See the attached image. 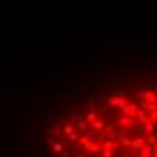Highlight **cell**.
Here are the masks:
<instances>
[{
    "label": "cell",
    "mask_w": 157,
    "mask_h": 157,
    "mask_svg": "<svg viewBox=\"0 0 157 157\" xmlns=\"http://www.w3.org/2000/svg\"><path fill=\"white\" fill-rule=\"evenodd\" d=\"M76 121H78V128L81 132H87V130H89V123L85 121V116H83V114H79L78 117H76Z\"/></svg>",
    "instance_id": "obj_1"
},
{
    "label": "cell",
    "mask_w": 157,
    "mask_h": 157,
    "mask_svg": "<svg viewBox=\"0 0 157 157\" xmlns=\"http://www.w3.org/2000/svg\"><path fill=\"white\" fill-rule=\"evenodd\" d=\"M144 139H143V137H136V139H134V141H132V148H134V150H139V152H141L143 148H144Z\"/></svg>",
    "instance_id": "obj_2"
},
{
    "label": "cell",
    "mask_w": 157,
    "mask_h": 157,
    "mask_svg": "<svg viewBox=\"0 0 157 157\" xmlns=\"http://www.w3.org/2000/svg\"><path fill=\"white\" fill-rule=\"evenodd\" d=\"M136 109H137V105L136 103H130V105H126L125 109H121V112L126 114V116H134L136 114Z\"/></svg>",
    "instance_id": "obj_3"
},
{
    "label": "cell",
    "mask_w": 157,
    "mask_h": 157,
    "mask_svg": "<svg viewBox=\"0 0 157 157\" xmlns=\"http://www.w3.org/2000/svg\"><path fill=\"white\" fill-rule=\"evenodd\" d=\"M92 126H94L96 132H99V130H103L107 125H105V119H96L94 123H92Z\"/></svg>",
    "instance_id": "obj_4"
},
{
    "label": "cell",
    "mask_w": 157,
    "mask_h": 157,
    "mask_svg": "<svg viewBox=\"0 0 157 157\" xmlns=\"http://www.w3.org/2000/svg\"><path fill=\"white\" fill-rule=\"evenodd\" d=\"M152 154H154L152 148H150V146H144V148L141 150V155H137V157H150Z\"/></svg>",
    "instance_id": "obj_5"
},
{
    "label": "cell",
    "mask_w": 157,
    "mask_h": 157,
    "mask_svg": "<svg viewBox=\"0 0 157 157\" xmlns=\"http://www.w3.org/2000/svg\"><path fill=\"white\" fill-rule=\"evenodd\" d=\"M85 150H90V152H98V154H99V146H98V144H94V143L85 144Z\"/></svg>",
    "instance_id": "obj_6"
},
{
    "label": "cell",
    "mask_w": 157,
    "mask_h": 157,
    "mask_svg": "<svg viewBox=\"0 0 157 157\" xmlns=\"http://www.w3.org/2000/svg\"><path fill=\"white\" fill-rule=\"evenodd\" d=\"M117 125L119 126H128L130 125V117H119V119H117Z\"/></svg>",
    "instance_id": "obj_7"
},
{
    "label": "cell",
    "mask_w": 157,
    "mask_h": 157,
    "mask_svg": "<svg viewBox=\"0 0 157 157\" xmlns=\"http://www.w3.org/2000/svg\"><path fill=\"white\" fill-rule=\"evenodd\" d=\"M87 119H89V121H90V125H92L96 119H98V114H96L94 110H90V112H89V116H87Z\"/></svg>",
    "instance_id": "obj_8"
},
{
    "label": "cell",
    "mask_w": 157,
    "mask_h": 157,
    "mask_svg": "<svg viewBox=\"0 0 157 157\" xmlns=\"http://www.w3.org/2000/svg\"><path fill=\"white\" fill-rule=\"evenodd\" d=\"M154 128H155V126H154V123H152V121H148V123H144V130H146V132H148L150 136H152V132H154Z\"/></svg>",
    "instance_id": "obj_9"
},
{
    "label": "cell",
    "mask_w": 157,
    "mask_h": 157,
    "mask_svg": "<svg viewBox=\"0 0 157 157\" xmlns=\"http://www.w3.org/2000/svg\"><path fill=\"white\" fill-rule=\"evenodd\" d=\"M144 98H146V101H155V94L152 90H146L144 92Z\"/></svg>",
    "instance_id": "obj_10"
},
{
    "label": "cell",
    "mask_w": 157,
    "mask_h": 157,
    "mask_svg": "<svg viewBox=\"0 0 157 157\" xmlns=\"http://www.w3.org/2000/svg\"><path fill=\"white\" fill-rule=\"evenodd\" d=\"M72 130H74L72 125H65V126H63V134H67V136H72V134H74Z\"/></svg>",
    "instance_id": "obj_11"
},
{
    "label": "cell",
    "mask_w": 157,
    "mask_h": 157,
    "mask_svg": "<svg viewBox=\"0 0 157 157\" xmlns=\"http://www.w3.org/2000/svg\"><path fill=\"white\" fill-rule=\"evenodd\" d=\"M52 134H54V136H58V134H60V128H56V126H51V128H49V136H52Z\"/></svg>",
    "instance_id": "obj_12"
},
{
    "label": "cell",
    "mask_w": 157,
    "mask_h": 157,
    "mask_svg": "<svg viewBox=\"0 0 157 157\" xmlns=\"http://www.w3.org/2000/svg\"><path fill=\"white\" fill-rule=\"evenodd\" d=\"M109 103L112 105V107H119V103H121V98H117V99H110Z\"/></svg>",
    "instance_id": "obj_13"
},
{
    "label": "cell",
    "mask_w": 157,
    "mask_h": 157,
    "mask_svg": "<svg viewBox=\"0 0 157 157\" xmlns=\"http://www.w3.org/2000/svg\"><path fill=\"white\" fill-rule=\"evenodd\" d=\"M69 139H71L72 143H76L79 139V136H78V134H72V136H69Z\"/></svg>",
    "instance_id": "obj_14"
},
{
    "label": "cell",
    "mask_w": 157,
    "mask_h": 157,
    "mask_svg": "<svg viewBox=\"0 0 157 157\" xmlns=\"http://www.w3.org/2000/svg\"><path fill=\"white\" fill-rule=\"evenodd\" d=\"M150 119H152V121H157V112H152V116H150Z\"/></svg>",
    "instance_id": "obj_15"
},
{
    "label": "cell",
    "mask_w": 157,
    "mask_h": 157,
    "mask_svg": "<svg viewBox=\"0 0 157 157\" xmlns=\"http://www.w3.org/2000/svg\"><path fill=\"white\" fill-rule=\"evenodd\" d=\"M152 157H157V144L154 146V154H152Z\"/></svg>",
    "instance_id": "obj_16"
},
{
    "label": "cell",
    "mask_w": 157,
    "mask_h": 157,
    "mask_svg": "<svg viewBox=\"0 0 157 157\" xmlns=\"http://www.w3.org/2000/svg\"><path fill=\"white\" fill-rule=\"evenodd\" d=\"M76 157H83V155H81V154H78V155H76Z\"/></svg>",
    "instance_id": "obj_17"
}]
</instances>
